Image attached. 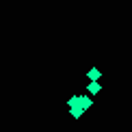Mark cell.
I'll return each mask as SVG.
<instances>
[{
    "label": "cell",
    "mask_w": 132,
    "mask_h": 132,
    "mask_svg": "<svg viewBox=\"0 0 132 132\" xmlns=\"http://www.w3.org/2000/svg\"><path fill=\"white\" fill-rule=\"evenodd\" d=\"M78 104H80V95H71L69 100H67V106H69V108H71V106H78Z\"/></svg>",
    "instance_id": "5b68a950"
},
{
    "label": "cell",
    "mask_w": 132,
    "mask_h": 132,
    "mask_svg": "<svg viewBox=\"0 0 132 132\" xmlns=\"http://www.w3.org/2000/svg\"><path fill=\"white\" fill-rule=\"evenodd\" d=\"M80 106H82V111H89V108L93 106V100H91V95H80Z\"/></svg>",
    "instance_id": "7a4b0ae2"
},
{
    "label": "cell",
    "mask_w": 132,
    "mask_h": 132,
    "mask_svg": "<svg viewBox=\"0 0 132 132\" xmlns=\"http://www.w3.org/2000/svg\"><path fill=\"white\" fill-rule=\"evenodd\" d=\"M82 113H85V111H82L80 104H78V106H71V108H69V115H71L74 119H80V117H82Z\"/></svg>",
    "instance_id": "277c9868"
},
{
    "label": "cell",
    "mask_w": 132,
    "mask_h": 132,
    "mask_svg": "<svg viewBox=\"0 0 132 132\" xmlns=\"http://www.w3.org/2000/svg\"><path fill=\"white\" fill-rule=\"evenodd\" d=\"M100 91H102L100 80H89V85H87V93H89V95H97Z\"/></svg>",
    "instance_id": "6da1fadb"
},
{
    "label": "cell",
    "mask_w": 132,
    "mask_h": 132,
    "mask_svg": "<svg viewBox=\"0 0 132 132\" xmlns=\"http://www.w3.org/2000/svg\"><path fill=\"white\" fill-rule=\"evenodd\" d=\"M87 78H89V80H100L102 78V71L97 67H91L89 71H87Z\"/></svg>",
    "instance_id": "3957f363"
}]
</instances>
